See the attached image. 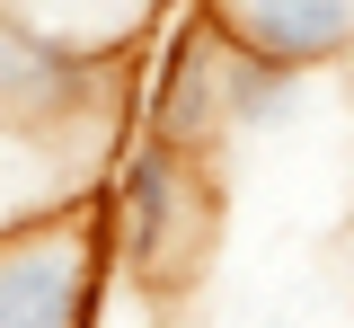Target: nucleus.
<instances>
[{
    "mask_svg": "<svg viewBox=\"0 0 354 328\" xmlns=\"http://www.w3.org/2000/svg\"><path fill=\"white\" fill-rule=\"evenodd\" d=\"M142 134L177 142V151H213L221 142V27L204 18V0H195L169 36H160V53H151Z\"/></svg>",
    "mask_w": 354,
    "mask_h": 328,
    "instance_id": "20e7f679",
    "label": "nucleus"
},
{
    "mask_svg": "<svg viewBox=\"0 0 354 328\" xmlns=\"http://www.w3.org/2000/svg\"><path fill=\"white\" fill-rule=\"evenodd\" d=\"M301 80L310 71H283L266 53L221 45V134H283L292 107H301Z\"/></svg>",
    "mask_w": 354,
    "mask_h": 328,
    "instance_id": "423d86ee",
    "label": "nucleus"
},
{
    "mask_svg": "<svg viewBox=\"0 0 354 328\" xmlns=\"http://www.w3.org/2000/svg\"><path fill=\"white\" fill-rule=\"evenodd\" d=\"M115 80H124V53H88L71 36H44L0 9V134H27L44 151L97 169V142L115 134V116H106Z\"/></svg>",
    "mask_w": 354,
    "mask_h": 328,
    "instance_id": "f03ea898",
    "label": "nucleus"
},
{
    "mask_svg": "<svg viewBox=\"0 0 354 328\" xmlns=\"http://www.w3.org/2000/svg\"><path fill=\"white\" fill-rule=\"evenodd\" d=\"M97 293H106L97 187L0 231V328H88Z\"/></svg>",
    "mask_w": 354,
    "mask_h": 328,
    "instance_id": "7ed1b4c3",
    "label": "nucleus"
},
{
    "mask_svg": "<svg viewBox=\"0 0 354 328\" xmlns=\"http://www.w3.org/2000/svg\"><path fill=\"white\" fill-rule=\"evenodd\" d=\"M204 18L221 27V45L266 53L283 71H319L354 53V0H204Z\"/></svg>",
    "mask_w": 354,
    "mask_h": 328,
    "instance_id": "39448f33",
    "label": "nucleus"
},
{
    "mask_svg": "<svg viewBox=\"0 0 354 328\" xmlns=\"http://www.w3.org/2000/svg\"><path fill=\"white\" fill-rule=\"evenodd\" d=\"M97 222H106V257H115L133 284H186L195 266H204V239H213L204 151H177V142L142 134L124 160L106 169Z\"/></svg>",
    "mask_w": 354,
    "mask_h": 328,
    "instance_id": "f257e3e1",
    "label": "nucleus"
}]
</instances>
